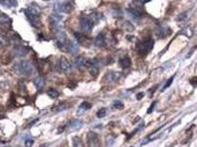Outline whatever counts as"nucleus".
<instances>
[{
	"label": "nucleus",
	"instance_id": "9d476101",
	"mask_svg": "<svg viewBox=\"0 0 197 147\" xmlns=\"http://www.w3.org/2000/svg\"><path fill=\"white\" fill-rule=\"evenodd\" d=\"M60 5V10L63 13H70L72 10V4L71 2H62Z\"/></svg>",
	"mask_w": 197,
	"mask_h": 147
},
{
	"label": "nucleus",
	"instance_id": "aec40b11",
	"mask_svg": "<svg viewBox=\"0 0 197 147\" xmlns=\"http://www.w3.org/2000/svg\"><path fill=\"white\" fill-rule=\"evenodd\" d=\"M173 79H174V76H172V77L170 78L169 81H167V83H166V84H165V86H164V89H166V87H169L170 85H171V83L173 82Z\"/></svg>",
	"mask_w": 197,
	"mask_h": 147
},
{
	"label": "nucleus",
	"instance_id": "f03ea898",
	"mask_svg": "<svg viewBox=\"0 0 197 147\" xmlns=\"http://www.w3.org/2000/svg\"><path fill=\"white\" fill-rule=\"evenodd\" d=\"M15 69L17 70V73L24 74V75H30L32 73V66L27 61H22V62L17 63Z\"/></svg>",
	"mask_w": 197,
	"mask_h": 147
},
{
	"label": "nucleus",
	"instance_id": "f3484780",
	"mask_svg": "<svg viewBox=\"0 0 197 147\" xmlns=\"http://www.w3.org/2000/svg\"><path fill=\"white\" fill-rule=\"evenodd\" d=\"M123 28H125L127 31H133L134 30L133 25L130 22H127V21H123Z\"/></svg>",
	"mask_w": 197,
	"mask_h": 147
},
{
	"label": "nucleus",
	"instance_id": "ddd939ff",
	"mask_svg": "<svg viewBox=\"0 0 197 147\" xmlns=\"http://www.w3.org/2000/svg\"><path fill=\"white\" fill-rule=\"evenodd\" d=\"M72 141H73V147H84V144H82V139L79 137H75Z\"/></svg>",
	"mask_w": 197,
	"mask_h": 147
},
{
	"label": "nucleus",
	"instance_id": "393cba45",
	"mask_svg": "<svg viewBox=\"0 0 197 147\" xmlns=\"http://www.w3.org/2000/svg\"><path fill=\"white\" fill-rule=\"evenodd\" d=\"M39 147H46V145H40Z\"/></svg>",
	"mask_w": 197,
	"mask_h": 147
},
{
	"label": "nucleus",
	"instance_id": "9b49d317",
	"mask_svg": "<svg viewBox=\"0 0 197 147\" xmlns=\"http://www.w3.org/2000/svg\"><path fill=\"white\" fill-rule=\"evenodd\" d=\"M94 44H95L96 46H99V47H103V46H104L105 38L103 37L102 33H100V35H97V36L95 37V39H94Z\"/></svg>",
	"mask_w": 197,
	"mask_h": 147
},
{
	"label": "nucleus",
	"instance_id": "f8f14e48",
	"mask_svg": "<svg viewBox=\"0 0 197 147\" xmlns=\"http://www.w3.org/2000/svg\"><path fill=\"white\" fill-rule=\"evenodd\" d=\"M128 13L132 14L134 17H141L142 12L139 8H128Z\"/></svg>",
	"mask_w": 197,
	"mask_h": 147
},
{
	"label": "nucleus",
	"instance_id": "a211bd4d",
	"mask_svg": "<svg viewBox=\"0 0 197 147\" xmlns=\"http://www.w3.org/2000/svg\"><path fill=\"white\" fill-rule=\"evenodd\" d=\"M105 114H107V109H105V108H102V109H100L99 111H97L96 116H97L99 119H101V117H104Z\"/></svg>",
	"mask_w": 197,
	"mask_h": 147
},
{
	"label": "nucleus",
	"instance_id": "20e7f679",
	"mask_svg": "<svg viewBox=\"0 0 197 147\" xmlns=\"http://www.w3.org/2000/svg\"><path fill=\"white\" fill-rule=\"evenodd\" d=\"M79 23H80V28H82V31H85V32L91 31L92 28H93V24H94V23L91 21V18H87V17H80Z\"/></svg>",
	"mask_w": 197,
	"mask_h": 147
},
{
	"label": "nucleus",
	"instance_id": "dca6fc26",
	"mask_svg": "<svg viewBox=\"0 0 197 147\" xmlns=\"http://www.w3.org/2000/svg\"><path fill=\"white\" fill-rule=\"evenodd\" d=\"M35 85L37 86V89H41V87L44 86V78H37L36 81H35Z\"/></svg>",
	"mask_w": 197,
	"mask_h": 147
},
{
	"label": "nucleus",
	"instance_id": "5701e85b",
	"mask_svg": "<svg viewBox=\"0 0 197 147\" xmlns=\"http://www.w3.org/2000/svg\"><path fill=\"white\" fill-rule=\"evenodd\" d=\"M31 145H32V140H29V141L25 142V146H27V147H30Z\"/></svg>",
	"mask_w": 197,
	"mask_h": 147
},
{
	"label": "nucleus",
	"instance_id": "4be33fe9",
	"mask_svg": "<svg viewBox=\"0 0 197 147\" xmlns=\"http://www.w3.org/2000/svg\"><path fill=\"white\" fill-rule=\"evenodd\" d=\"M155 105H156V102L154 101L152 104H151V106L149 107V109H148V114H150L151 111H152V109H154V107H155Z\"/></svg>",
	"mask_w": 197,
	"mask_h": 147
},
{
	"label": "nucleus",
	"instance_id": "1a4fd4ad",
	"mask_svg": "<svg viewBox=\"0 0 197 147\" xmlns=\"http://www.w3.org/2000/svg\"><path fill=\"white\" fill-rule=\"evenodd\" d=\"M119 64H120L123 68H130L131 64H132V62H131V59L128 58L127 55H124V56H122V58L119 59Z\"/></svg>",
	"mask_w": 197,
	"mask_h": 147
},
{
	"label": "nucleus",
	"instance_id": "423d86ee",
	"mask_svg": "<svg viewBox=\"0 0 197 147\" xmlns=\"http://www.w3.org/2000/svg\"><path fill=\"white\" fill-rule=\"evenodd\" d=\"M57 68H59V71L65 73V71H69V70H70L71 64H70V62H69L65 58H61L59 61V64H57Z\"/></svg>",
	"mask_w": 197,
	"mask_h": 147
},
{
	"label": "nucleus",
	"instance_id": "b1692460",
	"mask_svg": "<svg viewBox=\"0 0 197 147\" xmlns=\"http://www.w3.org/2000/svg\"><path fill=\"white\" fill-rule=\"evenodd\" d=\"M142 96H143V94H142V93H141V94H139V96H137V99H141V98H142Z\"/></svg>",
	"mask_w": 197,
	"mask_h": 147
},
{
	"label": "nucleus",
	"instance_id": "6e6552de",
	"mask_svg": "<svg viewBox=\"0 0 197 147\" xmlns=\"http://www.w3.org/2000/svg\"><path fill=\"white\" fill-rule=\"evenodd\" d=\"M118 77H119V73H114V71H110V73H108L104 76L103 81H104V82H108V83H112V82H115V81H117V79H118Z\"/></svg>",
	"mask_w": 197,
	"mask_h": 147
},
{
	"label": "nucleus",
	"instance_id": "7ed1b4c3",
	"mask_svg": "<svg viewBox=\"0 0 197 147\" xmlns=\"http://www.w3.org/2000/svg\"><path fill=\"white\" fill-rule=\"evenodd\" d=\"M75 64H76V67L78 69H85V68H91L92 67V62L91 61H88L86 58H84V56H78L75 59Z\"/></svg>",
	"mask_w": 197,
	"mask_h": 147
},
{
	"label": "nucleus",
	"instance_id": "412c9836",
	"mask_svg": "<svg viewBox=\"0 0 197 147\" xmlns=\"http://www.w3.org/2000/svg\"><path fill=\"white\" fill-rule=\"evenodd\" d=\"M186 16H187V14L186 13H183V14H181V15H179L178 16V21H184L186 20Z\"/></svg>",
	"mask_w": 197,
	"mask_h": 147
},
{
	"label": "nucleus",
	"instance_id": "2eb2a0df",
	"mask_svg": "<svg viewBox=\"0 0 197 147\" xmlns=\"http://www.w3.org/2000/svg\"><path fill=\"white\" fill-rule=\"evenodd\" d=\"M47 94L49 96H52V98H57V96H60V93L56 90H54V89H49L48 91H47Z\"/></svg>",
	"mask_w": 197,
	"mask_h": 147
},
{
	"label": "nucleus",
	"instance_id": "39448f33",
	"mask_svg": "<svg viewBox=\"0 0 197 147\" xmlns=\"http://www.w3.org/2000/svg\"><path fill=\"white\" fill-rule=\"evenodd\" d=\"M75 37H76V39L79 41V44H80L82 46H84V47H89V46H91L92 40L88 38V37L82 36V35L78 33V32H76V33H75Z\"/></svg>",
	"mask_w": 197,
	"mask_h": 147
},
{
	"label": "nucleus",
	"instance_id": "4468645a",
	"mask_svg": "<svg viewBox=\"0 0 197 147\" xmlns=\"http://www.w3.org/2000/svg\"><path fill=\"white\" fill-rule=\"evenodd\" d=\"M89 108H91V104L87 102V101H84L82 105L79 106V110H82V111H85V110L89 109Z\"/></svg>",
	"mask_w": 197,
	"mask_h": 147
},
{
	"label": "nucleus",
	"instance_id": "6ab92c4d",
	"mask_svg": "<svg viewBox=\"0 0 197 147\" xmlns=\"http://www.w3.org/2000/svg\"><path fill=\"white\" fill-rule=\"evenodd\" d=\"M112 107H114L115 109H123V108H124V105L122 104V102H120V101H116V102L114 104V106H112Z\"/></svg>",
	"mask_w": 197,
	"mask_h": 147
},
{
	"label": "nucleus",
	"instance_id": "0eeeda50",
	"mask_svg": "<svg viewBox=\"0 0 197 147\" xmlns=\"http://www.w3.org/2000/svg\"><path fill=\"white\" fill-rule=\"evenodd\" d=\"M88 145H89V147H99V138H97L96 133H88Z\"/></svg>",
	"mask_w": 197,
	"mask_h": 147
},
{
	"label": "nucleus",
	"instance_id": "f257e3e1",
	"mask_svg": "<svg viewBox=\"0 0 197 147\" xmlns=\"http://www.w3.org/2000/svg\"><path fill=\"white\" fill-rule=\"evenodd\" d=\"M152 47H154V39L151 37H147L143 40L139 41L137 44V52L140 55L144 56L152 50Z\"/></svg>",
	"mask_w": 197,
	"mask_h": 147
}]
</instances>
